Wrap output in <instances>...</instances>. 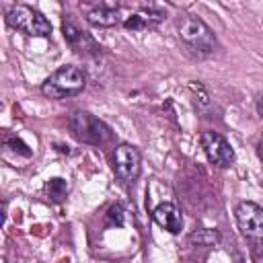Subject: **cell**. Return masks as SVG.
Masks as SVG:
<instances>
[{"label":"cell","instance_id":"1","mask_svg":"<svg viewBox=\"0 0 263 263\" xmlns=\"http://www.w3.org/2000/svg\"><path fill=\"white\" fill-rule=\"evenodd\" d=\"M84 86H86L84 70L80 66L66 64V66H60L41 82V95L47 99H70L80 95Z\"/></svg>","mask_w":263,"mask_h":263},{"label":"cell","instance_id":"2","mask_svg":"<svg viewBox=\"0 0 263 263\" xmlns=\"http://www.w3.org/2000/svg\"><path fill=\"white\" fill-rule=\"evenodd\" d=\"M177 33H179V39L199 55H210L218 47V39L214 31L199 16L181 14L177 18Z\"/></svg>","mask_w":263,"mask_h":263},{"label":"cell","instance_id":"3","mask_svg":"<svg viewBox=\"0 0 263 263\" xmlns=\"http://www.w3.org/2000/svg\"><path fill=\"white\" fill-rule=\"evenodd\" d=\"M68 129L78 142L90 146H103L113 138L111 127L88 111H72L68 115Z\"/></svg>","mask_w":263,"mask_h":263},{"label":"cell","instance_id":"4","mask_svg":"<svg viewBox=\"0 0 263 263\" xmlns=\"http://www.w3.org/2000/svg\"><path fill=\"white\" fill-rule=\"evenodd\" d=\"M6 23L8 27L29 35V37H49L51 35V23L39 12L37 8L29 4H12L6 10Z\"/></svg>","mask_w":263,"mask_h":263},{"label":"cell","instance_id":"5","mask_svg":"<svg viewBox=\"0 0 263 263\" xmlns=\"http://www.w3.org/2000/svg\"><path fill=\"white\" fill-rule=\"evenodd\" d=\"M111 162H113V173L115 177L129 185L134 183L138 177H140V168H142V154L136 146L132 144H117L115 150H113V156H111Z\"/></svg>","mask_w":263,"mask_h":263},{"label":"cell","instance_id":"6","mask_svg":"<svg viewBox=\"0 0 263 263\" xmlns=\"http://www.w3.org/2000/svg\"><path fill=\"white\" fill-rule=\"evenodd\" d=\"M199 142H201V148L208 156V160L214 164V166H220V168H228L232 162H234V150L230 146V142L218 134V132H212V129H205L201 132L199 136Z\"/></svg>","mask_w":263,"mask_h":263},{"label":"cell","instance_id":"7","mask_svg":"<svg viewBox=\"0 0 263 263\" xmlns=\"http://www.w3.org/2000/svg\"><path fill=\"white\" fill-rule=\"evenodd\" d=\"M238 230L251 240H263V208L255 201H240L234 210Z\"/></svg>","mask_w":263,"mask_h":263},{"label":"cell","instance_id":"8","mask_svg":"<svg viewBox=\"0 0 263 263\" xmlns=\"http://www.w3.org/2000/svg\"><path fill=\"white\" fill-rule=\"evenodd\" d=\"M62 33H64L66 43L74 49V53H78V55H99L101 53V45L90 37V33L80 29L78 23L70 14L62 23Z\"/></svg>","mask_w":263,"mask_h":263},{"label":"cell","instance_id":"9","mask_svg":"<svg viewBox=\"0 0 263 263\" xmlns=\"http://www.w3.org/2000/svg\"><path fill=\"white\" fill-rule=\"evenodd\" d=\"M152 218H154V222H156L160 228L168 230L171 234H179V232L183 230V214H181V210H179L175 203H171V201L158 203V205L152 210Z\"/></svg>","mask_w":263,"mask_h":263},{"label":"cell","instance_id":"10","mask_svg":"<svg viewBox=\"0 0 263 263\" xmlns=\"http://www.w3.org/2000/svg\"><path fill=\"white\" fill-rule=\"evenodd\" d=\"M164 21V10L154 8V6H142L140 10L132 12L129 16H125L123 27L127 31H140V29H150L156 27L158 23Z\"/></svg>","mask_w":263,"mask_h":263},{"label":"cell","instance_id":"11","mask_svg":"<svg viewBox=\"0 0 263 263\" xmlns=\"http://www.w3.org/2000/svg\"><path fill=\"white\" fill-rule=\"evenodd\" d=\"M86 23L92 27H101V29L115 27L119 23V10L107 4H97L86 10Z\"/></svg>","mask_w":263,"mask_h":263},{"label":"cell","instance_id":"12","mask_svg":"<svg viewBox=\"0 0 263 263\" xmlns=\"http://www.w3.org/2000/svg\"><path fill=\"white\" fill-rule=\"evenodd\" d=\"M45 193L51 201H64L68 195V181L62 177H53L45 183Z\"/></svg>","mask_w":263,"mask_h":263},{"label":"cell","instance_id":"13","mask_svg":"<svg viewBox=\"0 0 263 263\" xmlns=\"http://www.w3.org/2000/svg\"><path fill=\"white\" fill-rule=\"evenodd\" d=\"M189 240L191 242H195L197 247H212V245H216L218 240H220V234H218V230L214 228H201V230H197V232H193L191 236H189Z\"/></svg>","mask_w":263,"mask_h":263},{"label":"cell","instance_id":"14","mask_svg":"<svg viewBox=\"0 0 263 263\" xmlns=\"http://www.w3.org/2000/svg\"><path fill=\"white\" fill-rule=\"evenodd\" d=\"M123 220H125V210L121 203L111 205L105 214V226H123Z\"/></svg>","mask_w":263,"mask_h":263},{"label":"cell","instance_id":"15","mask_svg":"<svg viewBox=\"0 0 263 263\" xmlns=\"http://www.w3.org/2000/svg\"><path fill=\"white\" fill-rule=\"evenodd\" d=\"M189 92L195 97V103H197L199 107H208V105H210V95H208V90H205V86H203L201 82L191 80V82H189Z\"/></svg>","mask_w":263,"mask_h":263},{"label":"cell","instance_id":"16","mask_svg":"<svg viewBox=\"0 0 263 263\" xmlns=\"http://www.w3.org/2000/svg\"><path fill=\"white\" fill-rule=\"evenodd\" d=\"M4 146L6 148H10L12 152H16V154H21V156H31L33 154V150L21 140V138H16V136H12V138H6V142H4Z\"/></svg>","mask_w":263,"mask_h":263},{"label":"cell","instance_id":"17","mask_svg":"<svg viewBox=\"0 0 263 263\" xmlns=\"http://www.w3.org/2000/svg\"><path fill=\"white\" fill-rule=\"evenodd\" d=\"M255 109H257L259 117H263V92H257L255 95Z\"/></svg>","mask_w":263,"mask_h":263},{"label":"cell","instance_id":"18","mask_svg":"<svg viewBox=\"0 0 263 263\" xmlns=\"http://www.w3.org/2000/svg\"><path fill=\"white\" fill-rule=\"evenodd\" d=\"M55 148H58L62 154H70V148H68V146H64V144H55Z\"/></svg>","mask_w":263,"mask_h":263},{"label":"cell","instance_id":"19","mask_svg":"<svg viewBox=\"0 0 263 263\" xmlns=\"http://www.w3.org/2000/svg\"><path fill=\"white\" fill-rule=\"evenodd\" d=\"M259 154H261V158H263V140H261V144H259Z\"/></svg>","mask_w":263,"mask_h":263}]
</instances>
